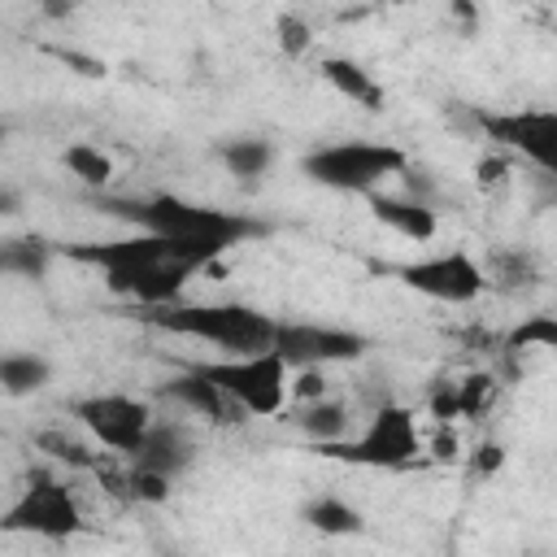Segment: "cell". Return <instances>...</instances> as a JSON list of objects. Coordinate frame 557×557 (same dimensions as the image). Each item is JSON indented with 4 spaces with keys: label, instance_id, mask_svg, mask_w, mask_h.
Returning <instances> with one entry per match:
<instances>
[{
    "label": "cell",
    "instance_id": "obj_1",
    "mask_svg": "<svg viewBox=\"0 0 557 557\" xmlns=\"http://www.w3.org/2000/svg\"><path fill=\"white\" fill-rule=\"evenodd\" d=\"M100 209L113 213V218L135 222L148 235H161V239L183 244V248H196L209 261L222 257L226 248L244 244V239L265 235V222H257L248 213H226V209H213V205H191L183 196H144V200L104 196Z\"/></svg>",
    "mask_w": 557,
    "mask_h": 557
},
{
    "label": "cell",
    "instance_id": "obj_2",
    "mask_svg": "<svg viewBox=\"0 0 557 557\" xmlns=\"http://www.w3.org/2000/svg\"><path fill=\"white\" fill-rule=\"evenodd\" d=\"M157 331H170V335H187V339H200V344H218L222 352L231 357H257V352H270L274 348V331L278 322L252 305H235V300H213V305H161V309H148L144 313Z\"/></svg>",
    "mask_w": 557,
    "mask_h": 557
},
{
    "label": "cell",
    "instance_id": "obj_3",
    "mask_svg": "<svg viewBox=\"0 0 557 557\" xmlns=\"http://www.w3.org/2000/svg\"><path fill=\"white\" fill-rule=\"evenodd\" d=\"M409 161L396 144H374V139H339V144H322L313 148L300 170L305 178L331 187V191H357V196H374V187L392 174H400Z\"/></svg>",
    "mask_w": 557,
    "mask_h": 557
},
{
    "label": "cell",
    "instance_id": "obj_4",
    "mask_svg": "<svg viewBox=\"0 0 557 557\" xmlns=\"http://www.w3.org/2000/svg\"><path fill=\"white\" fill-rule=\"evenodd\" d=\"M209 383H218L244 413L252 418H270L283 409L292 383V366L270 348V352H257V357H226V361H200L196 366Z\"/></svg>",
    "mask_w": 557,
    "mask_h": 557
},
{
    "label": "cell",
    "instance_id": "obj_5",
    "mask_svg": "<svg viewBox=\"0 0 557 557\" xmlns=\"http://www.w3.org/2000/svg\"><path fill=\"white\" fill-rule=\"evenodd\" d=\"M178 252H196V248L170 244V239L148 235V231L122 235V239H96V244H65V257L104 270V283H109L117 296H126L139 274H148L152 265H161V261H170V257H178ZM196 257H205V252H196ZM205 261H209V257H205Z\"/></svg>",
    "mask_w": 557,
    "mask_h": 557
},
{
    "label": "cell",
    "instance_id": "obj_6",
    "mask_svg": "<svg viewBox=\"0 0 557 557\" xmlns=\"http://www.w3.org/2000/svg\"><path fill=\"white\" fill-rule=\"evenodd\" d=\"M322 457H339L348 466H374V470H400L418 457V426L405 405H383L374 409L370 426L357 440H339L318 448Z\"/></svg>",
    "mask_w": 557,
    "mask_h": 557
},
{
    "label": "cell",
    "instance_id": "obj_7",
    "mask_svg": "<svg viewBox=\"0 0 557 557\" xmlns=\"http://www.w3.org/2000/svg\"><path fill=\"white\" fill-rule=\"evenodd\" d=\"M4 531H26V535H44V540H65L83 527V513L70 496V487L61 479H52L48 470H35L22 487V496L4 509L0 518Z\"/></svg>",
    "mask_w": 557,
    "mask_h": 557
},
{
    "label": "cell",
    "instance_id": "obj_8",
    "mask_svg": "<svg viewBox=\"0 0 557 557\" xmlns=\"http://www.w3.org/2000/svg\"><path fill=\"white\" fill-rule=\"evenodd\" d=\"M70 413L83 422V431H87L96 444H104V448H113V453H126V457H135L139 444H144L148 431H152L148 405L135 400V396H122V392L83 396V400L70 405Z\"/></svg>",
    "mask_w": 557,
    "mask_h": 557
},
{
    "label": "cell",
    "instance_id": "obj_9",
    "mask_svg": "<svg viewBox=\"0 0 557 557\" xmlns=\"http://www.w3.org/2000/svg\"><path fill=\"white\" fill-rule=\"evenodd\" d=\"M479 131L527 157L535 170L544 174H557V109H505V113H474Z\"/></svg>",
    "mask_w": 557,
    "mask_h": 557
},
{
    "label": "cell",
    "instance_id": "obj_10",
    "mask_svg": "<svg viewBox=\"0 0 557 557\" xmlns=\"http://www.w3.org/2000/svg\"><path fill=\"white\" fill-rule=\"evenodd\" d=\"M396 278L409 292H418L426 300H440V305H470L487 287L483 265L466 252H440V257H426V261H409V265L396 270Z\"/></svg>",
    "mask_w": 557,
    "mask_h": 557
},
{
    "label": "cell",
    "instance_id": "obj_11",
    "mask_svg": "<svg viewBox=\"0 0 557 557\" xmlns=\"http://www.w3.org/2000/svg\"><path fill=\"white\" fill-rule=\"evenodd\" d=\"M366 335L348 326H322V322H278L274 352L296 370H322L331 361H357L366 352Z\"/></svg>",
    "mask_w": 557,
    "mask_h": 557
},
{
    "label": "cell",
    "instance_id": "obj_12",
    "mask_svg": "<svg viewBox=\"0 0 557 557\" xmlns=\"http://www.w3.org/2000/svg\"><path fill=\"white\" fill-rule=\"evenodd\" d=\"M170 400H178L183 409H191L196 418H209V422H218V426H231V422H239L244 418V409L218 387V383H209L196 366H187L183 374H174L165 387H161Z\"/></svg>",
    "mask_w": 557,
    "mask_h": 557
},
{
    "label": "cell",
    "instance_id": "obj_13",
    "mask_svg": "<svg viewBox=\"0 0 557 557\" xmlns=\"http://www.w3.org/2000/svg\"><path fill=\"white\" fill-rule=\"evenodd\" d=\"M131 461H135V470H152V474L174 483L196 461V444H191V435L178 422H152L148 440L139 444V453Z\"/></svg>",
    "mask_w": 557,
    "mask_h": 557
},
{
    "label": "cell",
    "instance_id": "obj_14",
    "mask_svg": "<svg viewBox=\"0 0 557 557\" xmlns=\"http://www.w3.org/2000/svg\"><path fill=\"white\" fill-rule=\"evenodd\" d=\"M370 213L387 226V231H396V235H405V239H431L435 235V209L422 200V196H383V191H374L370 196Z\"/></svg>",
    "mask_w": 557,
    "mask_h": 557
},
{
    "label": "cell",
    "instance_id": "obj_15",
    "mask_svg": "<svg viewBox=\"0 0 557 557\" xmlns=\"http://www.w3.org/2000/svg\"><path fill=\"white\" fill-rule=\"evenodd\" d=\"M322 78H326L339 96H348L352 104H361V109H383V87H379L374 74H370L366 65H357L352 57H322Z\"/></svg>",
    "mask_w": 557,
    "mask_h": 557
},
{
    "label": "cell",
    "instance_id": "obj_16",
    "mask_svg": "<svg viewBox=\"0 0 557 557\" xmlns=\"http://www.w3.org/2000/svg\"><path fill=\"white\" fill-rule=\"evenodd\" d=\"M296 422H300V431L313 440V448H326V444L348 440V426H352L348 405H344V400H331V396H322V400L305 405Z\"/></svg>",
    "mask_w": 557,
    "mask_h": 557
},
{
    "label": "cell",
    "instance_id": "obj_17",
    "mask_svg": "<svg viewBox=\"0 0 557 557\" xmlns=\"http://www.w3.org/2000/svg\"><path fill=\"white\" fill-rule=\"evenodd\" d=\"M48 379H52V366L39 352H4V361H0V387L13 400L48 387Z\"/></svg>",
    "mask_w": 557,
    "mask_h": 557
},
{
    "label": "cell",
    "instance_id": "obj_18",
    "mask_svg": "<svg viewBox=\"0 0 557 557\" xmlns=\"http://www.w3.org/2000/svg\"><path fill=\"white\" fill-rule=\"evenodd\" d=\"M218 157H222V165H226L235 178H261V174L270 170V161H274L270 144L257 139V135H235V139H226V144L218 148Z\"/></svg>",
    "mask_w": 557,
    "mask_h": 557
},
{
    "label": "cell",
    "instance_id": "obj_19",
    "mask_svg": "<svg viewBox=\"0 0 557 557\" xmlns=\"http://www.w3.org/2000/svg\"><path fill=\"white\" fill-rule=\"evenodd\" d=\"M305 522L313 527V531H322V535H357L366 522H361V513L348 505V500H339V496H318V500H309L305 505Z\"/></svg>",
    "mask_w": 557,
    "mask_h": 557
},
{
    "label": "cell",
    "instance_id": "obj_20",
    "mask_svg": "<svg viewBox=\"0 0 557 557\" xmlns=\"http://www.w3.org/2000/svg\"><path fill=\"white\" fill-rule=\"evenodd\" d=\"M52 244L48 239H4L0 248V270L17 274V278H44L48 261H52Z\"/></svg>",
    "mask_w": 557,
    "mask_h": 557
},
{
    "label": "cell",
    "instance_id": "obj_21",
    "mask_svg": "<svg viewBox=\"0 0 557 557\" xmlns=\"http://www.w3.org/2000/svg\"><path fill=\"white\" fill-rule=\"evenodd\" d=\"M61 161H65V170H70L78 183H87V187H104V183L113 178V161H109L100 148H91V144H70V148L61 152Z\"/></svg>",
    "mask_w": 557,
    "mask_h": 557
},
{
    "label": "cell",
    "instance_id": "obj_22",
    "mask_svg": "<svg viewBox=\"0 0 557 557\" xmlns=\"http://www.w3.org/2000/svg\"><path fill=\"white\" fill-rule=\"evenodd\" d=\"M509 348L522 352V348H553L557 352V313H531L527 322H518L509 331Z\"/></svg>",
    "mask_w": 557,
    "mask_h": 557
},
{
    "label": "cell",
    "instance_id": "obj_23",
    "mask_svg": "<svg viewBox=\"0 0 557 557\" xmlns=\"http://www.w3.org/2000/svg\"><path fill=\"white\" fill-rule=\"evenodd\" d=\"M39 448H44V453H52L57 461H70V466H96L91 448H87V444H78V440H70V435H61V431L39 435Z\"/></svg>",
    "mask_w": 557,
    "mask_h": 557
},
{
    "label": "cell",
    "instance_id": "obj_24",
    "mask_svg": "<svg viewBox=\"0 0 557 557\" xmlns=\"http://www.w3.org/2000/svg\"><path fill=\"white\" fill-rule=\"evenodd\" d=\"M126 487H131L135 500H148V505H161L170 496V479H161L152 470H131L126 474Z\"/></svg>",
    "mask_w": 557,
    "mask_h": 557
},
{
    "label": "cell",
    "instance_id": "obj_25",
    "mask_svg": "<svg viewBox=\"0 0 557 557\" xmlns=\"http://www.w3.org/2000/svg\"><path fill=\"white\" fill-rule=\"evenodd\" d=\"M274 30H278V44H283L287 57H300V52L309 48V22H305V17L283 13V17L274 22Z\"/></svg>",
    "mask_w": 557,
    "mask_h": 557
},
{
    "label": "cell",
    "instance_id": "obj_26",
    "mask_svg": "<svg viewBox=\"0 0 557 557\" xmlns=\"http://www.w3.org/2000/svg\"><path fill=\"white\" fill-rule=\"evenodd\" d=\"M457 400H461V413L466 418L483 413V405L492 400V379L487 374H470L466 383H457Z\"/></svg>",
    "mask_w": 557,
    "mask_h": 557
},
{
    "label": "cell",
    "instance_id": "obj_27",
    "mask_svg": "<svg viewBox=\"0 0 557 557\" xmlns=\"http://www.w3.org/2000/svg\"><path fill=\"white\" fill-rule=\"evenodd\" d=\"M292 392H296L300 400H309V396L322 400V396H326V379H322V370H300V383H296Z\"/></svg>",
    "mask_w": 557,
    "mask_h": 557
},
{
    "label": "cell",
    "instance_id": "obj_28",
    "mask_svg": "<svg viewBox=\"0 0 557 557\" xmlns=\"http://www.w3.org/2000/svg\"><path fill=\"white\" fill-rule=\"evenodd\" d=\"M500 461H505L500 444H483V448H479V457H474V470H479V474H492Z\"/></svg>",
    "mask_w": 557,
    "mask_h": 557
},
{
    "label": "cell",
    "instance_id": "obj_29",
    "mask_svg": "<svg viewBox=\"0 0 557 557\" xmlns=\"http://www.w3.org/2000/svg\"><path fill=\"white\" fill-rule=\"evenodd\" d=\"M500 170H505L500 161H479V178H483V183H487V178H500Z\"/></svg>",
    "mask_w": 557,
    "mask_h": 557
},
{
    "label": "cell",
    "instance_id": "obj_30",
    "mask_svg": "<svg viewBox=\"0 0 557 557\" xmlns=\"http://www.w3.org/2000/svg\"><path fill=\"white\" fill-rule=\"evenodd\" d=\"M0 213H17V196H13V191L0 196Z\"/></svg>",
    "mask_w": 557,
    "mask_h": 557
}]
</instances>
